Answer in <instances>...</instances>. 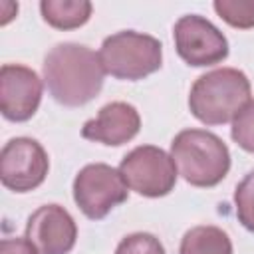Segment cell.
Segmentation results:
<instances>
[{
    "mask_svg": "<svg viewBox=\"0 0 254 254\" xmlns=\"http://www.w3.org/2000/svg\"><path fill=\"white\" fill-rule=\"evenodd\" d=\"M0 8L4 10V14H2V24H8L14 16H16V12H18V4H14V2H0Z\"/></svg>",
    "mask_w": 254,
    "mask_h": 254,
    "instance_id": "19",
    "label": "cell"
},
{
    "mask_svg": "<svg viewBox=\"0 0 254 254\" xmlns=\"http://www.w3.org/2000/svg\"><path fill=\"white\" fill-rule=\"evenodd\" d=\"M50 159L46 149L32 137L10 139L0 153L2 185L14 192L38 189L48 175Z\"/></svg>",
    "mask_w": 254,
    "mask_h": 254,
    "instance_id": "8",
    "label": "cell"
},
{
    "mask_svg": "<svg viewBox=\"0 0 254 254\" xmlns=\"http://www.w3.org/2000/svg\"><path fill=\"white\" fill-rule=\"evenodd\" d=\"M97 54L105 73L127 81H139L155 73L163 64L161 42L135 30H123L107 36Z\"/></svg>",
    "mask_w": 254,
    "mask_h": 254,
    "instance_id": "4",
    "label": "cell"
},
{
    "mask_svg": "<svg viewBox=\"0 0 254 254\" xmlns=\"http://www.w3.org/2000/svg\"><path fill=\"white\" fill-rule=\"evenodd\" d=\"M141 129L139 111L125 101H111L103 105L95 119H89L81 127V137L107 147H119L129 143Z\"/></svg>",
    "mask_w": 254,
    "mask_h": 254,
    "instance_id": "11",
    "label": "cell"
},
{
    "mask_svg": "<svg viewBox=\"0 0 254 254\" xmlns=\"http://www.w3.org/2000/svg\"><path fill=\"white\" fill-rule=\"evenodd\" d=\"M248 101L250 81L236 67H218L200 75L189 93V109L204 125L232 121Z\"/></svg>",
    "mask_w": 254,
    "mask_h": 254,
    "instance_id": "2",
    "label": "cell"
},
{
    "mask_svg": "<svg viewBox=\"0 0 254 254\" xmlns=\"http://www.w3.org/2000/svg\"><path fill=\"white\" fill-rule=\"evenodd\" d=\"M171 157L177 173L192 187H216L230 171L226 143L204 129H185L171 143Z\"/></svg>",
    "mask_w": 254,
    "mask_h": 254,
    "instance_id": "3",
    "label": "cell"
},
{
    "mask_svg": "<svg viewBox=\"0 0 254 254\" xmlns=\"http://www.w3.org/2000/svg\"><path fill=\"white\" fill-rule=\"evenodd\" d=\"M119 173L129 190L149 198L169 194L179 175L173 157L155 145H139L129 151L119 165Z\"/></svg>",
    "mask_w": 254,
    "mask_h": 254,
    "instance_id": "5",
    "label": "cell"
},
{
    "mask_svg": "<svg viewBox=\"0 0 254 254\" xmlns=\"http://www.w3.org/2000/svg\"><path fill=\"white\" fill-rule=\"evenodd\" d=\"M42 101V79L22 64H4L0 67V111L8 121H28Z\"/></svg>",
    "mask_w": 254,
    "mask_h": 254,
    "instance_id": "9",
    "label": "cell"
},
{
    "mask_svg": "<svg viewBox=\"0 0 254 254\" xmlns=\"http://www.w3.org/2000/svg\"><path fill=\"white\" fill-rule=\"evenodd\" d=\"M26 238L40 254H69L77 240V226L64 206L44 204L30 214Z\"/></svg>",
    "mask_w": 254,
    "mask_h": 254,
    "instance_id": "10",
    "label": "cell"
},
{
    "mask_svg": "<svg viewBox=\"0 0 254 254\" xmlns=\"http://www.w3.org/2000/svg\"><path fill=\"white\" fill-rule=\"evenodd\" d=\"M230 135L240 149L254 153V99H250L246 107L232 119Z\"/></svg>",
    "mask_w": 254,
    "mask_h": 254,
    "instance_id": "16",
    "label": "cell"
},
{
    "mask_svg": "<svg viewBox=\"0 0 254 254\" xmlns=\"http://www.w3.org/2000/svg\"><path fill=\"white\" fill-rule=\"evenodd\" d=\"M212 6L216 14L232 28H254V0H216Z\"/></svg>",
    "mask_w": 254,
    "mask_h": 254,
    "instance_id": "14",
    "label": "cell"
},
{
    "mask_svg": "<svg viewBox=\"0 0 254 254\" xmlns=\"http://www.w3.org/2000/svg\"><path fill=\"white\" fill-rule=\"evenodd\" d=\"M0 254H40L34 244L24 238H2L0 240Z\"/></svg>",
    "mask_w": 254,
    "mask_h": 254,
    "instance_id": "18",
    "label": "cell"
},
{
    "mask_svg": "<svg viewBox=\"0 0 254 254\" xmlns=\"http://www.w3.org/2000/svg\"><path fill=\"white\" fill-rule=\"evenodd\" d=\"M115 254H165V248L157 236L149 232H133L117 244Z\"/></svg>",
    "mask_w": 254,
    "mask_h": 254,
    "instance_id": "17",
    "label": "cell"
},
{
    "mask_svg": "<svg viewBox=\"0 0 254 254\" xmlns=\"http://www.w3.org/2000/svg\"><path fill=\"white\" fill-rule=\"evenodd\" d=\"M129 187L125 185L119 169L105 163L85 165L73 179V200L79 210L91 218H105L115 206L125 202Z\"/></svg>",
    "mask_w": 254,
    "mask_h": 254,
    "instance_id": "6",
    "label": "cell"
},
{
    "mask_svg": "<svg viewBox=\"0 0 254 254\" xmlns=\"http://www.w3.org/2000/svg\"><path fill=\"white\" fill-rule=\"evenodd\" d=\"M91 2L87 0H42L40 12L44 22L56 30H73L83 26L91 16Z\"/></svg>",
    "mask_w": 254,
    "mask_h": 254,
    "instance_id": "12",
    "label": "cell"
},
{
    "mask_svg": "<svg viewBox=\"0 0 254 254\" xmlns=\"http://www.w3.org/2000/svg\"><path fill=\"white\" fill-rule=\"evenodd\" d=\"M173 40L177 54L192 67L214 65L228 56L224 34L198 14L181 16L173 28Z\"/></svg>",
    "mask_w": 254,
    "mask_h": 254,
    "instance_id": "7",
    "label": "cell"
},
{
    "mask_svg": "<svg viewBox=\"0 0 254 254\" xmlns=\"http://www.w3.org/2000/svg\"><path fill=\"white\" fill-rule=\"evenodd\" d=\"M42 73L54 101L65 107H79L95 99L105 77L99 54L73 42L54 46L44 58Z\"/></svg>",
    "mask_w": 254,
    "mask_h": 254,
    "instance_id": "1",
    "label": "cell"
},
{
    "mask_svg": "<svg viewBox=\"0 0 254 254\" xmlns=\"http://www.w3.org/2000/svg\"><path fill=\"white\" fill-rule=\"evenodd\" d=\"M234 206L238 222L254 232V171H250L234 190Z\"/></svg>",
    "mask_w": 254,
    "mask_h": 254,
    "instance_id": "15",
    "label": "cell"
},
{
    "mask_svg": "<svg viewBox=\"0 0 254 254\" xmlns=\"http://www.w3.org/2000/svg\"><path fill=\"white\" fill-rule=\"evenodd\" d=\"M179 254H232V242L222 228L202 224L185 232Z\"/></svg>",
    "mask_w": 254,
    "mask_h": 254,
    "instance_id": "13",
    "label": "cell"
}]
</instances>
